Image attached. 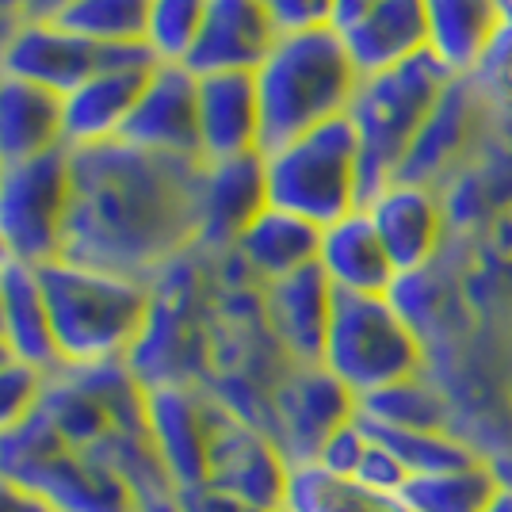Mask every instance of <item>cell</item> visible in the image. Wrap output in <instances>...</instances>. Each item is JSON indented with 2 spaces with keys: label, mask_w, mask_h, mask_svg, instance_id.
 Masks as SVG:
<instances>
[{
  "label": "cell",
  "mask_w": 512,
  "mask_h": 512,
  "mask_svg": "<svg viewBox=\"0 0 512 512\" xmlns=\"http://www.w3.org/2000/svg\"><path fill=\"white\" fill-rule=\"evenodd\" d=\"M291 470L295 467L264 428L245 421L226 402H218L211 448H207V482L245 497L256 509L276 512L287 505Z\"/></svg>",
  "instance_id": "cell-10"
},
{
  "label": "cell",
  "mask_w": 512,
  "mask_h": 512,
  "mask_svg": "<svg viewBox=\"0 0 512 512\" xmlns=\"http://www.w3.org/2000/svg\"><path fill=\"white\" fill-rule=\"evenodd\" d=\"M470 134V77H459L455 85L444 92V100L428 115L425 130L417 134L413 150L398 169V180L406 184H421V188H436L440 169L459 157L463 142Z\"/></svg>",
  "instance_id": "cell-26"
},
{
  "label": "cell",
  "mask_w": 512,
  "mask_h": 512,
  "mask_svg": "<svg viewBox=\"0 0 512 512\" xmlns=\"http://www.w3.org/2000/svg\"><path fill=\"white\" fill-rule=\"evenodd\" d=\"M279 31L264 0H207L203 31L188 69L199 73H256Z\"/></svg>",
  "instance_id": "cell-19"
},
{
  "label": "cell",
  "mask_w": 512,
  "mask_h": 512,
  "mask_svg": "<svg viewBox=\"0 0 512 512\" xmlns=\"http://www.w3.org/2000/svg\"><path fill=\"white\" fill-rule=\"evenodd\" d=\"M459 77L432 54H417L402 65H390L383 73H367L356 85L348 104V127L360 146V180L363 207L398 180V169L409 157L417 134L425 130L428 115L444 100V92Z\"/></svg>",
  "instance_id": "cell-4"
},
{
  "label": "cell",
  "mask_w": 512,
  "mask_h": 512,
  "mask_svg": "<svg viewBox=\"0 0 512 512\" xmlns=\"http://www.w3.org/2000/svg\"><path fill=\"white\" fill-rule=\"evenodd\" d=\"M490 512H512V493H497V501L490 505Z\"/></svg>",
  "instance_id": "cell-44"
},
{
  "label": "cell",
  "mask_w": 512,
  "mask_h": 512,
  "mask_svg": "<svg viewBox=\"0 0 512 512\" xmlns=\"http://www.w3.org/2000/svg\"><path fill=\"white\" fill-rule=\"evenodd\" d=\"M31 512H50V509H43V505H39V501H35V505H31Z\"/></svg>",
  "instance_id": "cell-45"
},
{
  "label": "cell",
  "mask_w": 512,
  "mask_h": 512,
  "mask_svg": "<svg viewBox=\"0 0 512 512\" xmlns=\"http://www.w3.org/2000/svg\"><path fill=\"white\" fill-rule=\"evenodd\" d=\"M371 440H379L383 448L398 455V463L409 470V478H425V474H444V470H459L478 463V451L455 440L451 432H402V428H379L367 425Z\"/></svg>",
  "instance_id": "cell-31"
},
{
  "label": "cell",
  "mask_w": 512,
  "mask_h": 512,
  "mask_svg": "<svg viewBox=\"0 0 512 512\" xmlns=\"http://www.w3.org/2000/svg\"><path fill=\"white\" fill-rule=\"evenodd\" d=\"M287 509L291 512H409L402 493L371 490L356 478L329 474L318 463L291 470L287 482Z\"/></svg>",
  "instance_id": "cell-27"
},
{
  "label": "cell",
  "mask_w": 512,
  "mask_h": 512,
  "mask_svg": "<svg viewBox=\"0 0 512 512\" xmlns=\"http://www.w3.org/2000/svg\"><path fill=\"white\" fill-rule=\"evenodd\" d=\"M207 16V0H150L146 39L157 65H188Z\"/></svg>",
  "instance_id": "cell-32"
},
{
  "label": "cell",
  "mask_w": 512,
  "mask_h": 512,
  "mask_svg": "<svg viewBox=\"0 0 512 512\" xmlns=\"http://www.w3.org/2000/svg\"><path fill=\"white\" fill-rule=\"evenodd\" d=\"M0 333L12 344L16 360L27 367H39L43 375H54L62 367L58 348H54L50 314H46L39 268L20 264V260L0 268Z\"/></svg>",
  "instance_id": "cell-24"
},
{
  "label": "cell",
  "mask_w": 512,
  "mask_h": 512,
  "mask_svg": "<svg viewBox=\"0 0 512 512\" xmlns=\"http://www.w3.org/2000/svg\"><path fill=\"white\" fill-rule=\"evenodd\" d=\"M268 207L264 192V157H234V161H203L199 176V253H230L237 237L256 214Z\"/></svg>",
  "instance_id": "cell-15"
},
{
  "label": "cell",
  "mask_w": 512,
  "mask_h": 512,
  "mask_svg": "<svg viewBox=\"0 0 512 512\" xmlns=\"http://www.w3.org/2000/svg\"><path fill=\"white\" fill-rule=\"evenodd\" d=\"M493 478H497V486L505 493H512V455H505V459H493Z\"/></svg>",
  "instance_id": "cell-42"
},
{
  "label": "cell",
  "mask_w": 512,
  "mask_h": 512,
  "mask_svg": "<svg viewBox=\"0 0 512 512\" xmlns=\"http://www.w3.org/2000/svg\"><path fill=\"white\" fill-rule=\"evenodd\" d=\"M12 363H16V352H12V344L4 341V333H0V371L12 367Z\"/></svg>",
  "instance_id": "cell-43"
},
{
  "label": "cell",
  "mask_w": 512,
  "mask_h": 512,
  "mask_svg": "<svg viewBox=\"0 0 512 512\" xmlns=\"http://www.w3.org/2000/svg\"><path fill=\"white\" fill-rule=\"evenodd\" d=\"M276 512H291V509H287V505H283V509H276Z\"/></svg>",
  "instance_id": "cell-46"
},
{
  "label": "cell",
  "mask_w": 512,
  "mask_h": 512,
  "mask_svg": "<svg viewBox=\"0 0 512 512\" xmlns=\"http://www.w3.org/2000/svg\"><path fill=\"white\" fill-rule=\"evenodd\" d=\"M69 150H50L0 169V245L12 260L43 268L62 260L69 226Z\"/></svg>",
  "instance_id": "cell-8"
},
{
  "label": "cell",
  "mask_w": 512,
  "mask_h": 512,
  "mask_svg": "<svg viewBox=\"0 0 512 512\" xmlns=\"http://www.w3.org/2000/svg\"><path fill=\"white\" fill-rule=\"evenodd\" d=\"M360 421L402 432H448V402L425 375L386 386L360 402Z\"/></svg>",
  "instance_id": "cell-29"
},
{
  "label": "cell",
  "mask_w": 512,
  "mask_h": 512,
  "mask_svg": "<svg viewBox=\"0 0 512 512\" xmlns=\"http://www.w3.org/2000/svg\"><path fill=\"white\" fill-rule=\"evenodd\" d=\"M73 0H16L20 23H58Z\"/></svg>",
  "instance_id": "cell-38"
},
{
  "label": "cell",
  "mask_w": 512,
  "mask_h": 512,
  "mask_svg": "<svg viewBox=\"0 0 512 512\" xmlns=\"http://www.w3.org/2000/svg\"><path fill=\"white\" fill-rule=\"evenodd\" d=\"M195 111H199V157L207 165L260 153V104H256L253 73H199Z\"/></svg>",
  "instance_id": "cell-18"
},
{
  "label": "cell",
  "mask_w": 512,
  "mask_h": 512,
  "mask_svg": "<svg viewBox=\"0 0 512 512\" xmlns=\"http://www.w3.org/2000/svg\"><path fill=\"white\" fill-rule=\"evenodd\" d=\"M337 291L318 264L260 287V321L287 363H321Z\"/></svg>",
  "instance_id": "cell-12"
},
{
  "label": "cell",
  "mask_w": 512,
  "mask_h": 512,
  "mask_svg": "<svg viewBox=\"0 0 512 512\" xmlns=\"http://www.w3.org/2000/svg\"><path fill=\"white\" fill-rule=\"evenodd\" d=\"M337 35L360 77L383 73L428 50L425 0H379L363 16L337 27Z\"/></svg>",
  "instance_id": "cell-20"
},
{
  "label": "cell",
  "mask_w": 512,
  "mask_h": 512,
  "mask_svg": "<svg viewBox=\"0 0 512 512\" xmlns=\"http://www.w3.org/2000/svg\"><path fill=\"white\" fill-rule=\"evenodd\" d=\"M363 211H367L375 234L383 241L390 264L398 268V276L425 272L428 264L440 256L448 222H444V207H440L436 188L394 180Z\"/></svg>",
  "instance_id": "cell-14"
},
{
  "label": "cell",
  "mask_w": 512,
  "mask_h": 512,
  "mask_svg": "<svg viewBox=\"0 0 512 512\" xmlns=\"http://www.w3.org/2000/svg\"><path fill=\"white\" fill-rule=\"evenodd\" d=\"M360 413L352 390H344L321 363H287V375L272 386L268 436L291 467L318 459L321 444Z\"/></svg>",
  "instance_id": "cell-9"
},
{
  "label": "cell",
  "mask_w": 512,
  "mask_h": 512,
  "mask_svg": "<svg viewBox=\"0 0 512 512\" xmlns=\"http://www.w3.org/2000/svg\"><path fill=\"white\" fill-rule=\"evenodd\" d=\"M0 169H4V165H0Z\"/></svg>",
  "instance_id": "cell-47"
},
{
  "label": "cell",
  "mask_w": 512,
  "mask_h": 512,
  "mask_svg": "<svg viewBox=\"0 0 512 512\" xmlns=\"http://www.w3.org/2000/svg\"><path fill=\"white\" fill-rule=\"evenodd\" d=\"M371 436V432H367ZM356 482L371 486V490H386V493H402L409 482V470L398 463V455L390 448H383L379 440H371L367 451L360 459V470H356Z\"/></svg>",
  "instance_id": "cell-36"
},
{
  "label": "cell",
  "mask_w": 512,
  "mask_h": 512,
  "mask_svg": "<svg viewBox=\"0 0 512 512\" xmlns=\"http://www.w3.org/2000/svg\"><path fill=\"white\" fill-rule=\"evenodd\" d=\"M264 8L279 35L321 31V27H333V16H337V0H264Z\"/></svg>",
  "instance_id": "cell-35"
},
{
  "label": "cell",
  "mask_w": 512,
  "mask_h": 512,
  "mask_svg": "<svg viewBox=\"0 0 512 512\" xmlns=\"http://www.w3.org/2000/svg\"><path fill=\"white\" fill-rule=\"evenodd\" d=\"M180 512H264V509H256L245 497L222 490L214 482H195V486H180Z\"/></svg>",
  "instance_id": "cell-37"
},
{
  "label": "cell",
  "mask_w": 512,
  "mask_h": 512,
  "mask_svg": "<svg viewBox=\"0 0 512 512\" xmlns=\"http://www.w3.org/2000/svg\"><path fill=\"white\" fill-rule=\"evenodd\" d=\"M0 478L50 512H134L123 478L100 455L62 440L39 409L0 436Z\"/></svg>",
  "instance_id": "cell-5"
},
{
  "label": "cell",
  "mask_w": 512,
  "mask_h": 512,
  "mask_svg": "<svg viewBox=\"0 0 512 512\" xmlns=\"http://www.w3.org/2000/svg\"><path fill=\"white\" fill-rule=\"evenodd\" d=\"M157 65H100L69 96H62L65 150L115 142Z\"/></svg>",
  "instance_id": "cell-17"
},
{
  "label": "cell",
  "mask_w": 512,
  "mask_h": 512,
  "mask_svg": "<svg viewBox=\"0 0 512 512\" xmlns=\"http://www.w3.org/2000/svg\"><path fill=\"white\" fill-rule=\"evenodd\" d=\"M46 375L39 367H27V363H12L0 371V436L20 428L35 409L43 402Z\"/></svg>",
  "instance_id": "cell-33"
},
{
  "label": "cell",
  "mask_w": 512,
  "mask_h": 512,
  "mask_svg": "<svg viewBox=\"0 0 512 512\" xmlns=\"http://www.w3.org/2000/svg\"><path fill=\"white\" fill-rule=\"evenodd\" d=\"M379 0H337V16H333V27H344L352 23L356 16H363L367 8H375Z\"/></svg>",
  "instance_id": "cell-40"
},
{
  "label": "cell",
  "mask_w": 512,
  "mask_h": 512,
  "mask_svg": "<svg viewBox=\"0 0 512 512\" xmlns=\"http://www.w3.org/2000/svg\"><path fill=\"white\" fill-rule=\"evenodd\" d=\"M20 23V12H16V0H0V46L12 35V27Z\"/></svg>",
  "instance_id": "cell-41"
},
{
  "label": "cell",
  "mask_w": 512,
  "mask_h": 512,
  "mask_svg": "<svg viewBox=\"0 0 512 512\" xmlns=\"http://www.w3.org/2000/svg\"><path fill=\"white\" fill-rule=\"evenodd\" d=\"M150 0H73L62 27L92 46H127L146 39Z\"/></svg>",
  "instance_id": "cell-30"
},
{
  "label": "cell",
  "mask_w": 512,
  "mask_h": 512,
  "mask_svg": "<svg viewBox=\"0 0 512 512\" xmlns=\"http://www.w3.org/2000/svg\"><path fill=\"white\" fill-rule=\"evenodd\" d=\"M31 505H35V501H31L27 493H20L12 482L0 478V512H31Z\"/></svg>",
  "instance_id": "cell-39"
},
{
  "label": "cell",
  "mask_w": 512,
  "mask_h": 512,
  "mask_svg": "<svg viewBox=\"0 0 512 512\" xmlns=\"http://www.w3.org/2000/svg\"><path fill=\"white\" fill-rule=\"evenodd\" d=\"M39 283H43L46 314H50L62 367L130 360L150 321V283L73 264V260L43 264Z\"/></svg>",
  "instance_id": "cell-3"
},
{
  "label": "cell",
  "mask_w": 512,
  "mask_h": 512,
  "mask_svg": "<svg viewBox=\"0 0 512 512\" xmlns=\"http://www.w3.org/2000/svg\"><path fill=\"white\" fill-rule=\"evenodd\" d=\"M321 367L363 402L425 375V341L390 295H337Z\"/></svg>",
  "instance_id": "cell-6"
},
{
  "label": "cell",
  "mask_w": 512,
  "mask_h": 512,
  "mask_svg": "<svg viewBox=\"0 0 512 512\" xmlns=\"http://www.w3.org/2000/svg\"><path fill=\"white\" fill-rule=\"evenodd\" d=\"M100 69V46L65 31L62 23H16L0 46V73L69 96Z\"/></svg>",
  "instance_id": "cell-16"
},
{
  "label": "cell",
  "mask_w": 512,
  "mask_h": 512,
  "mask_svg": "<svg viewBox=\"0 0 512 512\" xmlns=\"http://www.w3.org/2000/svg\"><path fill=\"white\" fill-rule=\"evenodd\" d=\"M318 268L337 295H390L398 283V268L390 264L363 207L321 230Z\"/></svg>",
  "instance_id": "cell-21"
},
{
  "label": "cell",
  "mask_w": 512,
  "mask_h": 512,
  "mask_svg": "<svg viewBox=\"0 0 512 512\" xmlns=\"http://www.w3.org/2000/svg\"><path fill=\"white\" fill-rule=\"evenodd\" d=\"M260 104V153H272L310 130L348 115L360 85L337 27L279 35L253 73Z\"/></svg>",
  "instance_id": "cell-2"
},
{
  "label": "cell",
  "mask_w": 512,
  "mask_h": 512,
  "mask_svg": "<svg viewBox=\"0 0 512 512\" xmlns=\"http://www.w3.org/2000/svg\"><path fill=\"white\" fill-rule=\"evenodd\" d=\"M371 444V436H367V428H363L360 413L348 421L344 428H337L318 451V463L321 470H329V474H341V478H356V470H360V459L363 451Z\"/></svg>",
  "instance_id": "cell-34"
},
{
  "label": "cell",
  "mask_w": 512,
  "mask_h": 512,
  "mask_svg": "<svg viewBox=\"0 0 512 512\" xmlns=\"http://www.w3.org/2000/svg\"><path fill=\"white\" fill-rule=\"evenodd\" d=\"M218 413V398L195 383L146 386V436L176 486L207 482V448Z\"/></svg>",
  "instance_id": "cell-11"
},
{
  "label": "cell",
  "mask_w": 512,
  "mask_h": 512,
  "mask_svg": "<svg viewBox=\"0 0 512 512\" xmlns=\"http://www.w3.org/2000/svg\"><path fill=\"white\" fill-rule=\"evenodd\" d=\"M425 16L428 54L455 77H470L501 35L505 0H425Z\"/></svg>",
  "instance_id": "cell-23"
},
{
  "label": "cell",
  "mask_w": 512,
  "mask_h": 512,
  "mask_svg": "<svg viewBox=\"0 0 512 512\" xmlns=\"http://www.w3.org/2000/svg\"><path fill=\"white\" fill-rule=\"evenodd\" d=\"M62 146V96L0 73V165H20Z\"/></svg>",
  "instance_id": "cell-25"
},
{
  "label": "cell",
  "mask_w": 512,
  "mask_h": 512,
  "mask_svg": "<svg viewBox=\"0 0 512 512\" xmlns=\"http://www.w3.org/2000/svg\"><path fill=\"white\" fill-rule=\"evenodd\" d=\"M119 142L165 157H199V111H195V73L188 65H157L130 111Z\"/></svg>",
  "instance_id": "cell-13"
},
{
  "label": "cell",
  "mask_w": 512,
  "mask_h": 512,
  "mask_svg": "<svg viewBox=\"0 0 512 512\" xmlns=\"http://www.w3.org/2000/svg\"><path fill=\"white\" fill-rule=\"evenodd\" d=\"M318 245L321 230L314 222L279 211V207H264L245 226V234L237 237L230 253L241 264V272L256 279V287H264V283H276V279L318 264Z\"/></svg>",
  "instance_id": "cell-22"
},
{
  "label": "cell",
  "mask_w": 512,
  "mask_h": 512,
  "mask_svg": "<svg viewBox=\"0 0 512 512\" xmlns=\"http://www.w3.org/2000/svg\"><path fill=\"white\" fill-rule=\"evenodd\" d=\"M62 260L153 283L195 249L203 161L104 142L69 150Z\"/></svg>",
  "instance_id": "cell-1"
},
{
  "label": "cell",
  "mask_w": 512,
  "mask_h": 512,
  "mask_svg": "<svg viewBox=\"0 0 512 512\" xmlns=\"http://www.w3.org/2000/svg\"><path fill=\"white\" fill-rule=\"evenodd\" d=\"M260 157L268 207L299 214L318 230L363 207L360 146L348 119H333Z\"/></svg>",
  "instance_id": "cell-7"
},
{
  "label": "cell",
  "mask_w": 512,
  "mask_h": 512,
  "mask_svg": "<svg viewBox=\"0 0 512 512\" xmlns=\"http://www.w3.org/2000/svg\"><path fill=\"white\" fill-rule=\"evenodd\" d=\"M497 478L486 459L470 463L444 474H425V478H409L402 501L409 512H490L497 501Z\"/></svg>",
  "instance_id": "cell-28"
}]
</instances>
